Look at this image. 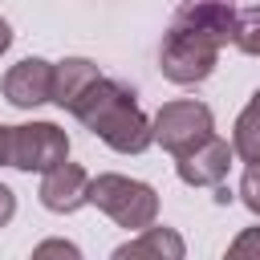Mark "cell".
<instances>
[{
    "instance_id": "obj_4",
    "label": "cell",
    "mask_w": 260,
    "mask_h": 260,
    "mask_svg": "<svg viewBox=\"0 0 260 260\" xmlns=\"http://www.w3.org/2000/svg\"><path fill=\"white\" fill-rule=\"evenodd\" d=\"M150 130H154V142L167 154L183 158V154H191L195 146H203L215 134V118H211V110L203 102L175 98V102H162L158 106V114L150 118Z\"/></svg>"
},
{
    "instance_id": "obj_11",
    "label": "cell",
    "mask_w": 260,
    "mask_h": 260,
    "mask_svg": "<svg viewBox=\"0 0 260 260\" xmlns=\"http://www.w3.org/2000/svg\"><path fill=\"white\" fill-rule=\"evenodd\" d=\"M232 154L244 162H260V89L248 98V106L232 126Z\"/></svg>"
},
{
    "instance_id": "obj_10",
    "label": "cell",
    "mask_w": 260,
    "mask_h": 260,
    "mask_svg": "<svg viewBox=\"0 0 260 260\" xmlns=\"http://www.w3.org/2000/svg\"><path fill=\"white\" fill-rule=\"evenodd\" d=\"M102 77V69L89 61V57H65V61H53V102L61 110H73L77 98Z\"/></svg>"
},
{
    "instance_id": "obj_8",
    "label": "cell",
    "mask_w": 260,
    "mask_h": 260,
    "mask_svg": "<svg viewBox=\"0 0 260 260\" xmlns=\"http://www.w3.org/2000/svg\"><path fill=\"white\" fill-rule=\"evenodd\" d=\"M232 158H236V154H232V142L219 138V134H211V138H207L203 146H195L191 154L175 158V171H179V179H183L187 187H215V183H223Z\"/></svg>"
},
{
    "instance_id": "obj_2",
    "label": "cell",
    "mask_w": 260,
    "mask_h": 260,
    "mask_svg": "<svg viewBox=\"0 0 260 260\" xmlns=\"http://www.w3.org/2000/svg\"><path fill=\"white\" fill-rule=\"evenodd\" d=\"M89 134H98L110 150L118 154H142L150 142H154V130H150V118L138 110V98L130 85L114 81V77H98L81 98L77 106L69 110Z\"/></svg>"
},
{
    "instance_id": "obj_18",
    "label": "cell",
    "mask_w": 260,
    "mask_h": 260,
    "mask_svg": "<svg viewBox=\"0 0 260 260\" xmlns=\"http://www.w3.org/2000/svg\"><path fill=\"white\" fill-rule=\"evenodd\" d=\"M8 45H12V24H8L4 16H0V53H4Z\"/></svg>"
},
{
    "instance_id": "obj_15",
    "label": "cell",
    "mask_w": 260,
    "mask_h": 260,
    "mask_svg": "<svg viewBox=\"0 0 260 260\" xmlns=\"http://www.w3.org/2000/svg\"><path fill=\"white\" fill-rule=\"evenodd\" d=\"M240 199L252 215H260V162H248L244 167V179H240Z\"/></svg>"
},
{
    "instance_id": "obj_14",
    "label": "cell",
    "mask_w": 260,
    "mask_h": 260,
    "mask_svg": "<svg viewBox=\"0 0 260 260\" xmlns=\"http://www.w3.org/2000/svg\"><path fill=\"white\" fill-rule=\"evenodd\" d=\"M223 260H260V223H256V228H244V232L228 244Z\"/></svg>"
},
{
    "instance_id": "obj_1",
    "label": "cell",
    "mask_w": 260,
    "mask_h": 260,
    "mask_svg": "<svg viewBox=\"0 0 260 260\" xmlns=\"http://www.w3.org/2000/svg\"><path fill=\"white\" fill-rule=\"evenodd\" d=\"M236 37V8L228 0H191L175 12L162 49H158V69L175 85H199L211 77L219 49L232 45Z\"/></svg>"
},
{
    "instance_id": "obj_9",
    "label": "cell",
    "mask_w": 260,
    "mask_h": 260,
    "mask_svg": "<svg viewBox=\"0 0 260 260\" xmlns=\"http://www.w3.org/2000/svg\"><path fill=\"white\" fill-rule=\"evenodd\" d=\"M110 260H187V244H183V236H179L175 228L150 223V228H142L134 240L118 244V248L110 252Z\"/></svg>"
},
{
    "instance_id": "obj_16",
    "label": "cell",
    "mask_w": 260,
    "mask_h": 260,
    "mask_svg": "<svg viewBox=\"0 0 260 260\" xmlns=\"http://www.w3.org/2000/svg\"><path fill=\"white\" fill-rule=\"evenodd\" d=\"M12 215H16V195H12V187L0 183V228H4Z\"/></svg>"
},
{
    "instance_id": "obj_17",
    "label": "cell",
    "mask_w": 260,
    "mask_h": 260,
    "mask_svg": "<svg viewBox=\"0 0 260 260\" xmlns=\"http://www.w3.org/2000/svg\"><path fill=\"white\" fill-rule=\"evenodd\" d=\"M12 158V126H4L0 122V167Z\"/></svg>"
},
{
    "instance_id": "obj_19",
    "label": "cell",
    "mask_w": 260,
    "mask_h": 260,
    "mask_svg": "<svg viewBox=\"0 0 260 260\" xmlns=\"http://www.w3.org/2000/svg\"><path fill=\"white\" fill-rule=\"evenodd\" d=\"M215 203H232V191H228V187H219V183H215Z\"/></svg>"
},
{
    "instance_id": "obj_13",
    "label": "cell",
    "mask_w": 260,
    "mask_h": 260,
    "mask_svg": "<svg viewBox=\"0 0 260 260\" xmlns=\"http://www.w3.org/2000/svg\"><path fill=\"white\" fill-rule=\"evenodd\" d=\"M28 260H81V248H77L73 240L49 236V240H41V244L32 248V256H28Z\"/></svg>"
},
{
    "instance_id": "obj_3",
    "label": "cell",
    "mask_w": 260,
    "mask_h": 260,
    "mask_svg": "<svg viewBox=\"0 0 260 260\" xmlns=\"http://www.w3.org/2000/svg\"><path fill=\"white\" fill-rule=\"evenodd\" d=\"M89 203L98 211H106L118 228H134V232H142L158 219V191L142 179L114 175V171L89 179Z\"/></svg>"
},
{
    "instance_id": "obj_12",
    "label": "cell",
    "mask_w": 260,
    "mask_h": 260,
    "mask_svg": "<svg viewBox=\"0 0 260 260\" xmlns=\"http://www.w3.org/2000/svg\"><path fill=\"white\" fill-rule=\"evenodd\" d=\"M232 45L240 53H248V57H260V4L236 12V37H232Z\"/></svg>"
},
{
    "instance_id": "obj_6",
    "label": "cell",
    "mask_w": 260,
    "mask_h": 260,
    "mask_svg": "<svg viewBox=\"0 0 260 260\" xmlns=\"http://www.w3.org/2000/svg\"><path fill=\"white\" fill-rule=\"evenodd\" d=\"M0 89H4V98H8L16 110H37V106L53 102V61H45V57H24V61H16V65L4 73Z\"/></svg>"
},
{
    "instance_id": "obj_5",
    "label": "cell",
    "mask_w": 260,
    "mask_h": 260,
    "mask_svg": "<svg viewBox=\"0 0 260 260\" xmlns=\"http://www.w3.org/2000/svg\"><path fill=\"white\" fill-rule=\"evenodd\" d=\"M69 158V134L57 122H24L12 126V158L8 167L16 171H49Z\"/></svg>"
},
{
    "instance_id": "obj_7",
    "label": "cell",
    "mask_w": 260,
    "mask_h": 260,
    "mask_svg": "<svg viewBox=\"0 0 260 260\" xmlns=\"http://www.w3.org/2000/svg\"><path fill=\"white\" fill-rule=\"evenodd\" d=\"M41 203L49 207V211H57V215H73L77 207H85L89 203V175H85V167L81 162H57V167H49L45 175H41Z\"/></svg>"
}]
</instances>
